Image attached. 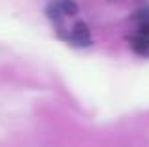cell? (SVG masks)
Listing matches in <instances>:
<instances>
[{
  "instance_id": "obj_1",
  "label": "cell",
  "mask_w": 149,
  "mask_h": 147,
  "mask_svg": "<svg viewBox=\"0 0 149 147\" xmlns=\"http://www.w3.org/2000/svg\"><path fill=\"white\" fill-rule=\"evenodd\" d=\"M58 36L70 45H79V47L91 45V32L85 23H76L70 28H58Z\"/></svg>"
},
{
  "instance_id": "obj_2",
  "label": "cell",
  "mask_w": 149,
  "mask_h": 147,
  "mask_svg": "<svg viewBox=\"0 0 149 147\" xmlns=\"http://www.w3.org/2000/svg\"><path fill=\"white\" fill-rule=\"evenodd\" d=\"M77 13V4L74 0H51L45 8V15L55 23H62L66 17H74Z\"/></svg>"
},
{
  "instance_id": "obj_3",
  "label": "cell",
  "mask_w": 149,
  "mask_h": 147,
  "mask_svg": "<svg viewBox=\"0 0 149 147\" xmlns=\"http://www.w3.org/2000/svg\"><path fill=\"white\" fill-rule=\"evenodd\" d=\"M130 49L140 57H149V25H138V28L128 38Z\"/></svg>"
},
{
  "instance_id": "obj_4",
  "label": "cell",
  "mask_w": 149,
  "mask_h": 147,
  "mask_svg": "<svg viewBox=\"0 0 149 147\" xmlns=\"http://www.w3.org/2000/svg\"><path fill=\"white\" fill-rule=\"evenodd\" d=\"M136 25H149V8H142L132 15Z\"/></svg>"
}]
</instances>
